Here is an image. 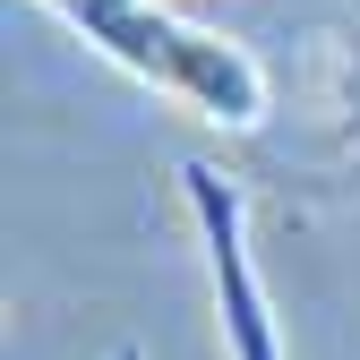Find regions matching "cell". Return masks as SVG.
<instances>
[{"instance_id": "obj_2", "label": "cell", "mask_w": 360, "mask_h": 360, "mask_svg": "<svg viewBox=\"0 0 360 360\" xmlns=\"http://www.w3.org/2000/svg\"><path fill=\"white\" fill-rule=\"evenodd\" d=\"M180 198H189L198 240H206L223 352H232V360H283V326H275V309H266L257 257H249V206H240V189H232L214 163H180Z\"/></svg>"}, {"instance_id": "obj_1", "label": "cell", "mask_w": 360, "mask_h": 360, "mask_svg": "<svg viewBox=\"0 0 360 360\" xmlns=\"http://www.w3.org/2000/svg\"><path fill=\"white\" fill-rule=\"evenodd\" d=\"M43 9L69 18L129 77L180 95L198 120H223V129H257L266 120V69L240 52V43H223V34H206L189 18H172V9H155V0H43Z\"/></svg>"}]
</instances>
